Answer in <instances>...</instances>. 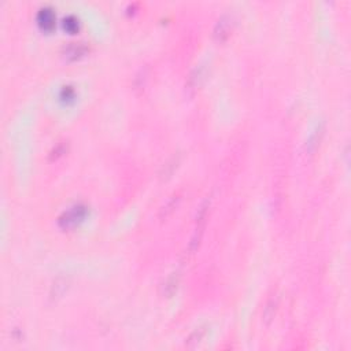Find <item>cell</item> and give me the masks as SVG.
Instances as JSON below:
<instances>
[{
    "label": "cell",
    "instance_id": "obj_1",
    "mask_svg": "<svg viewBox=\"0 0 351 351\" xmlns=\"http://www.w3.org/2000/svg\"><path fill=\"white\" fill-rule=\"evenodd\" d=\"M209 207H210V199H205L202 202V205L199 206V209L196 211V217H195V223H193L192 228V235L189 239L188 244V251L189 254H193L201 244L202 236L205 233L206 224H207V215H209Z\"/></svg>",
    "mask_w": 351,
    "mask_h": 351
},
{
    "label": "cell",
    "instance_id": "obj_2",
    "mask_svg": "<svg viewBox=\"0 0 351 351\" xmlns=\"http://www.w3.org/2000/svg\"><path fill=\"white\" fill-rule=\"evenodd\" d=\"M86 206L82 203H77V205L72 206L70 209L64 210L63 213L59 215L58 218V225L62 229H70L74 228L77 224H80L82 220L85 218L86 215Z\"/></svg>",
    "mask_w": 351,
    "mask_h": 351
},
{
    "label": "cell",
    "instance_id": "obj_3",
    "mask_svg": "<svg viewBox=\"0 0 351 351\" xmlns=\"http://www.w3.org/2000/svg\"><path fill=\"white\" fill-rule=\"evenodd\" d=\"M232 28H233V19H232L231 15L225 14L215 22L214 30H213L214 39L217 41H225L229 37V34H231Z\"/></svg>",
    "mask_w": 351,
    "mask_h": 351
},
{
    "label": "cell",
    "instance_id": "obj_4",
    "mask_svg": "<svg viewBox=\"0 0 351 351\" xmlns=\"http://www.w3.org/2000/svg\"><path fill=\"white\" fill-rule=\"evenodd\" d=\"M36 19H37V24L41 29L44 30H51L54 26H55V13L51 7H47L44 6L41 9H39L37 11V15H36Z\"/></svg>",
    "mask_w": 351,
    "mask_h": 351
},
{
    "label": "cell",
    "instance_id": "obj_5",
    "mask_svg": "<svg viewBox=\"0 0 351 351\" xmlns=\"http://www.w3.org/2000/svg\"><path fill=\"white\" fill-rule=\"evenodd\" d=\"M88 52V46L81 41H74V43H69V46L64 47V56L68 59H78L82 55H85Z\"/></svg>",
    "mask_w": 351,
    "mask_h": 351
},
{
    "label": "cell",
    "instance_id": "obj_6",
    "mask_svg": "<svg viewBox=\"0 0 351 351\" xmlns=\"http://www.w3.org/2000/svg\"><path fill=\"white\" fill-rule=\"evenodd\" d=\"M203 78H205V68L203 66H199L195 70H192L191 74H189L188 80H187V84H185L187 91L191 92V94L195 92L198 90V86L201 85L202 81H203Z\"/></svg>",
    "mask_w": 351,
    "mask_h": 351
},
{
    "label": "cell",
    "instance_id": "obj_7",
    "mask_svg": "<svg viewBox=\"0 0 351 351\" xmlns=\"http://www.w3.org/2000/svg\"><path fill=\"white\" fill-rule=\"evenodd\" d=\"M179 202H180V195H179V193H174V195L166 202V205L161 209V217L163 218V217H167V215L170 214L171 211L175 209V206H177Z\"/></svg>",
    "mask_w": 351,
    "mask_h": 351
},
{
    "label": "cell",
    "instance_id": "obj_8",
    "mask_svg": "<svg viewBox=\"0 0 351 351\" xmlns=\"http://www.w3.org/2000/svg\"><path fill=\"white\" fill-rule=\"evenodd\" d=\"M276 308H277V298H270L268 304H266L265 312H264V320L265 321H270L272 318L274 317V313H276Z\"/></svg>",
    "mask_w": 351,
    "mask_h": 351
},
{
    "label": "cell",
    "instance_id": "obj_9",
    "mask_svg": "<svg viewBox=\"0 0 351 351\" xmlns=\"http://www.w3.org/2000/svg\"><path fill=\"white\" fill-rule=\"evenodd\" d=\"M203 335H205V331L202 330H196L195 332H192V334L189 335V338L187 339V346L188 347H195L196 344H199L202 340V338H203Z\"/></svg>",
    "mask_w": 351,
    "mask_h": 351
},
{
    "label": "cell",
    "instance_id": "obj_10",
    "mask_svg": "<svg viewBox=\"0 0 351 351\" xmlns=\"http://www.w3.org/2000/svg\"><path fill=\"white\" fill-rule=\"evenodd\" d=\"M63 26L68 32H76L78 30V19L74 15H68L63 18Z\"/></svg>",
    "mask_w": 351,
    "mask_h": 351
},
{
    "label": "cell",
    "instance_id": "obj_11",
    "mask_svg": "<svg viewBox=\"0 0 351 351\" xmlns=\"http://www.w3.org/2000/svg\"><path fill=\"white\" fill-rule=\"evenodd\" d=\"M74 96V90L70 86H64L62 90V99H72Z\"/></svg>",
    "mask_w": 351,
    "mask_h": 351
}]
</instances>
